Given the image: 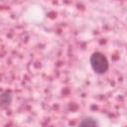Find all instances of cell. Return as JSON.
<instances>
[{"label": "cell", "instance_id": "cell-1", "mask_svg": "<svg viewBox=\"0 0 127 127\" xmlns=\"http://www.w3.org/2000/svg\"><path fill=\"white\" fill-rule=\"evenodd\" d=\"M89 62H90V65H91L92 69L98 74H102V73L106 72L109 67V64H108L106 57L99 52L93 53L90 56Z\"/></svg>", "mask_w": 127, "mask_h": 127}, {"label": "cell", "instance_id": "cell-2", "mask_svg": "<svg viewBox=\"0 0 127 127\" xmlns=\"http://www.w3.org/2000/svg\"><path fill=\"white\" fill-rule=\"evenodd\" d=\"M78 127H97V122L92 117H85L80 121Z\"/></svg>", "mask_w": 127, "mask_h": 127}, {"label": "cell", "instance_id": "cell-3", "mask_svg": "<svg viewBox=\"0 0 127 127\" xmlns=\"http://www.w3.org/2000/svg\"><path fill=\"white\" fill-rule=\"evenodd\" d=\"M12 100V93L10 91H5L1 95V103L2 105H8Z\"/></svg>", "mask_w": 127, "mask_h": 127}]
</instances>
